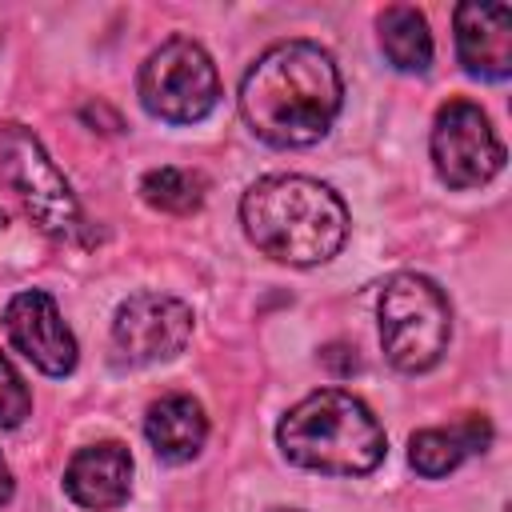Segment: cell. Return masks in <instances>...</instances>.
Wrapping results in <instances>:
<instances>
[{"label":"cell","instance_id":"obj_1","mask_svg":"<svg viewBox=\"0 0 512 512\" xmlns=\"http://www.w3.org/2000/svg\"><path fill=\"white\" fill-rule=\"evenodd\" d=\"M344 104L336 56L316 40L264 48L240 80V116L272 148H308L328 136Z\"/></svg>","mask_w":512,"mask_h":512},{"label":"cell","instance_id":"obj_2","mask_svg":"<svg viewBox=\"0 0 512 512\" xmlns=\"http://www.w3.org/2000/svg\"><path fill=\"white\" fill-rule=\"evenodd\" d=\"M240 224L268 260L288 268H316L348 240L344 200L300 172H276L248 184L240 196Z\"/></svg>","mask_w":512,"mask_h":512},{"label":"cell","instance_id":"obj_3","mask_svg":"<svg viewBox=\"0 0 512 512\" xmlns=\"http://www.w3.org/2000/svg\"><path fill=\"white\" fill-rule=\"evenodd\" d=\"M276 444L288 464L324 476H368L388 452L372 408L344 388H320L296 400L276 424Z\"/></svg>","mask_w":512,"mask_h":512},{"label":"cell","instance_id":"obj_4","mask_svg":"<svg viewBox=\"0 0 512 512\" xmlns=\"http://www.w3.org/2000/svg\"><path fill=\"white\" fill-rule=\"evenodd\" d=\"M380 348L396 372H428L440 364L452 336V308L436 280L420 272H396L380 288L376 304Z\"/></svg>","mask_w":512,"mask_h":512},{"label":"cell","instance_id":"obj_5","mask_svg":"<svg viewBox=\"0 0 512 512\" xmlns=\"http://www.w3.org/2000/svg\"><path fill=\"white\" fill-rule=\"evenodd\" d=\"M0 184L16 192L32 224L52 240H76L84 228L80 204L56 160L44 152L40 136L16 120L0 124Z\"/></svg>","mask_w":512,"mask_h":512},{"label":"cell","instance_id":"obj_6","mask_svg":"<svg viewBox=\"0 0 512 512\" xmlns=\"http://www.w3.org/2000/svg\"><path fill=\"white\" fill-rule=\"evenodd\" d=\"M136 96L144 112L164 124H196L216 108L220 76L204 44H196L192 36H172L140 64Z\"/></svg>","mask_w":512,"mask_h":512},{"label":"cell","instance_id":"obj_7","mask_svg":"<svg viewBox=\"0 0 512 512\" xmlns=\"http://www.w3.org/2000/svg\"><path fill=\"white\" fill-rule=\"evenodd\" d=\"M428 148H432V168H436L440 184H448L456 192L480 188L504 168V144H500L488 112L472 100L440 104V112L432 120Z\"/></svg>","mask_w":512,"mask_h":512},{"label":"cell","instance_id":"obj_8","mask_svg":"<svg viewBox=\"0 0 512 512\" xmlns=\"http://www.w3.org/2000/svg\"><path fill=\"white\" fill-rule=\"evenodd\" d=\"M196 328L192 308L168 292H136L112 316L116 364H160L188 348Z\"/></svg>","mask_w":512,"mask_h":512},{"label":"cell","instance_id":"obj_9","mask_svg":"<svg viewBox=\"0 0 512 512\" xmlns=\"http://www.w3.org/2000/svg\"><path fill=\"white\" fill-rule=\"evenodd\" d=\"M0 324L8 332V344L24 360H32L44 376H68L76 368V360H80L76 336L64 324V316H60V308L48 292H40V288L16 292L4 304Z\"/></svg>","mask_w":512,"mask_h":512},{"label":"cell","instance_id":"obj_10","mask_svg":"<svg viewBox=\"0 0 512 512\" xmlns=\"http://www.w3.org/2000/svg\"><path fill=\"white\" fill-rule=\"evenodd\" d=\"M452 28H456V56L468 76L508 80L512 72V8L508 4L464 0L452 12Z\"/></svg>","mask_w":512,"mask_h":512},{"label":"cell","instance_id":"obj_11","mask_svg":"<svg viewBox=\"0 0 512 512\" xmlns=\"http://www.w3.org/2000/svg\"><path fill=\"white\" fill-rule=\"evenodd\" d=\"M64 492L76 508L112 512L132 496V452L120 440L84 444L64 468Z\"/></svg>","mask_w":512,"mask_h":512},{"label":"cell","instance_id":"obj_12","mask_svg":"<svg viewBox=\"0 0 512 512\" xmlns=\"http://www.w3.org/2000/svg\"><path fill=\"white\" fill-rule=\"evenodd\" d=\"M144 436L152 444V452L164 464H188L200 456L204 440H208V416L204 404L188 392H172L148 404L144 412Z\"/></svg>","mask_w":512,"mask_h":512},{"label":"cell","instance_id":"obj_13","mask_svg":"<svg viewBox=\"0 0 512 512\" xmlns=\"http://www.w3.org/2000/svg\"><path fill=\"white\" fill-rule=\"evenodd\" d=\"M492 444V424L480 412H468L464 420H456L452 428H420L408 440V464L416 476L424 480H440L448 472H456L468 456L488 452Z\"/></svg>","mask_w":512,"mask_h":512},{"label":"cell","instance_id":"obj_14","mask_svg":"<svg viewBox=\"0 0 512 512\" xmlns=\"http://www.w3.org/2000/svg\"><path fill=\"white\" fill-rule=\"evenodd\" d=\"M380 52L396 72H428L432 68V32L420 8L392 4L376 16Z\"/></svg>","mask_w":512,"mask_h":512},{"label":"cell","instance_id":"obj_15","mask_svg":"<svg viewBox=\"0 0 512 512\" xmlns=\"http://www.w3.org/2000/svg\"><path fill=\"white\" fill-rule=\"evenodd\" d=\"M208 196V176L196 172V168H176V164H160V168H148L140 176V200L156 212H168V216H192L200 212Z\"/></svg>","mask_w":512,"mask_h":512},{"label":"cell","instance_id":"obj_16","mask_svg":"<svg viewBox=\"0 0 512 512\" xmlns=\"http://www.w3.org/2000/svg\"><path fill=\"white\" fill-rule=\"evenodd\" d=\"M28 412H32V392L16 372V364L0 352V428H20Z\"/></svg>","mask_w":512,"mask_h":512},{"label":"cell","instance_id":"obj_17","mask_svg":"<svg viewBox=\"0 0 512 512\" xmlns=\"http://www.w3.org/2000/svg\"><path fill=\"white\" fill-rule=\"evenodd\" d=\"M12 492H16V480H12V468H8V460L0 456V508L12 500Z\"/></svg>","mask_w":512,"mask_h":512},{"label":"cell","instance_id":"obj_18","mask_svg":"<svg viewBox=\"0 0 512 512\" xmlns=\"http://www.w3.org/2000/svg\"><path fill=\"white\" fill-rule=\"evenodd\" d=\"M0 232H4V212H0Z\"/></svg>","mask_w":512,"mask_h":512},{"label":"cell","instance_id":"obj_19","mask_svg":"<svg viewBox=\"0 0 512 512\" xmlns=\"http://www.w3.org/2000/svg\"><path fill=\"white\" fill-rule=\"evenodd\" d=\"M276 512H296V508H276Z\"/></svg>","mask_w":512,"mask_h":512}]
</instances>
